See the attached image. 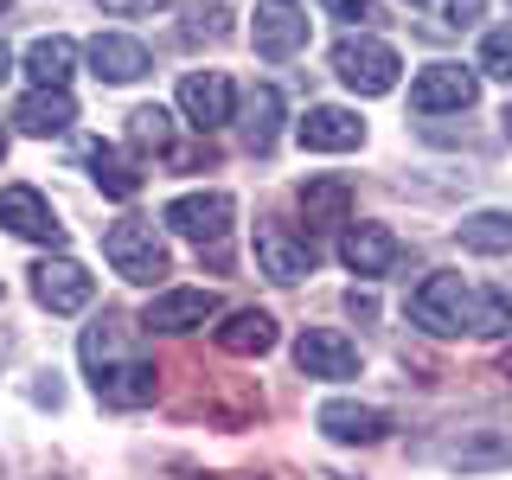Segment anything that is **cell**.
I'll list each match as a JSON object with an SVG mask.
<instances>
[{
  "label": "cell",
  "instance_id": "obj_5",
  "mask_svg": "<svg viewBox=\"0 0 512 480\" xmlns=\"http://www.w3.org/2000/svg\"><path fill=\"white\" fill-rule=\"evenodd\" d=\"M96 295V276L84 263H71V256H45L39 269H32V301L52 314H84Z\"/></svg>",
  "mask_w": 512,
  "mask_h": 480
},
{
  "label": "cell",
  "instance_id": "obj_11",
  "mask_svg": "<svg viewBox=\"0 0 512 480\" xmlns=\"http://www.w3.org/2000/svg\"><path fill=\"white\" fill-rule=\"evenodd\" d=\"M295 365L308 378H359V346H352L346 333H333V327H308L295 340Z\"/></svg>",
  "mask_w": 512,
  "mask_h": 480
},
{
  "label": "cell",
  "instance_id": "obj_29",
  "mask_svg": "<svg viewBox=\"0 0 512 480\" xmlns=\"http://www.w3.org/2000/svg\"><path fill=\"white\" fill-rule=\"evenodd\" d=\"M333 20H372V0H327Z\"/></svg>",
  "mask_w": 512,
  "mask_h": 480
},
{
  "label": "cell",
  "instance_id": "obj_36",
  "mask_svg": "<svg viewBox=\"0 0 512 480\" xmlns=\"http://www.w3.org/2000/svg\"><path fill=\"white\" fill-rule=\"evenodd\" d=\"M410 7H429V0H410Z\"/></svg>",
  "mask_w": 512,
  "mask_h": 480
},
{
  "label": "cell",
  "instance_id": "obj_14",
  "mask_svg": "<svg viewBox=\"0 0 512 480\" xmlns=\"http://www.w3.org/2000/svg\"><path fill=\"white\" fill-rule=\"evenodd\" d=\"M295 135H301V148H314V154H352L365 141V122L352 116V109H340V103H314Z\"/></svg>",
  "mask_w": 512,
  "mask_h": 480
},
{
  "label": "cell",
  "instance_id": "obj_23",
  "mask_svg": "<svg viewBox=\"0 0 512 480\" xmlns=\"http://www.w3.org/2000/svg\"><path fill=\"white\" fill-rule=\"evenodd\" d=\"M90 180L103 186L109 199H135V192H141L135 160H128L122 148H109V141H96V148H90Z\"/></svg>",
  "mask_w": 512,
  "mask_h": 480
},
{
  "label": "cell",
  "instance_id": "obj_24",
  "mask_svg": "<svg viewBox=\"0 0 512 480\" xmlns=\"http://www.w3.org/2000/svg\"><path fill=\"white\" fill-rule=\"evenodd\" d=\"M461 250L512 256V212H468V218H461Z\"/></svg>",
  "mask_w": 512,
  "mask_h": 480
},
{
  "label": "cell",
  "instance_id": "obj_32",
  "mask_svg": "<svg viewBox=\"0 0 512 480\" xmlns=\"http://www.w3.org/2000/svg\"><path fill=\"white\" fill-rule=\"evenodd\" d=\"M500 372H506V378H512V346H506V359H500Z\"/></svg>",
  "mask_w": 512,
  "mask_h": 480
},
{
  "label": "cell",
  "instance_id": "obj_4",
  "mask_svg": "<svg viewBox=\"0 0 512 480\" xmlns=\"http://www.w3.org/2000/svg\"><path fill=\"white\" fill-rule=\"evenodd\" d=\"M333 71H340V84L359 90V96H391L404 64H397V52L384 39H372V32H346V39L333 45Z\"/></svg>",
  "mask_w": 512,
  "mask_h": 480
},
{
  "label": "cell",
  "instance_id": "obj_17",
  "mask_svg": "<svg viewBox=\"0 0 512 480\" xmlns=\"http://www.w3.org/2000/svg\"><path fill=\"white\" fill-rule=\"evenodd\" d=\"M90 71L103 77V84H135V77H148V45L128 39V32H96L90 39Z\"/></svg>",
  "mask_w": 512,
  "mask_h": 480
},
{
  "label": "cell",
  "instance_id": "obj_27",
  "mask_svg": "<svg viewBox=\"0 0 512 480\" xmlns=\"http://www.w3.org/2000/svg\"><path fill=\"white\" fill-rule=\"evenodd\" d=\"M480 7H487V0H442V20H448V26H474Z\"/></svg>",
  "mask_w": 512,
  "mask_h": 480
},
{
  "label": "cell",
  "instance_id": "obj_18",
  "mask_svg": "<svg viewBox=\"0 0 512 480\" xmlns=\"http://www.w3.org/2000/svg\"><path fill=\"white\" fill-rule=\"evenodd\" d=\"M295 199H301L308 231H333V224H346V212H352V180H340V173H308Z\"/></svg>",
  "mask_w": 512,
  "mask_h": 480
},
{
  "label": "cell",
  "instance_id": "obj_12",
  "mask_svg": "<svg viewBox=\"0 0 512 480\" xmlns=\"http://www.w3.org/2000/svg\"><path fill=\"white\" fill-rule=\"evenodd\" d=\"M250 39H256V58L282 64V58H295L301 45H308V20H301V13L288 7V0H263V7H256Z\"/></svg>",
  "mask_w": 512,
  "mask_h": 480
},
{
  "label": "cell",
  "instance_id": "obj_35",
  "mask_svg": "<svg viewBox=\"0 0 512 480\" xmlns=\"http://www.w3.org/2000/svg\"><path fill=\"white\" fill-rule=\"evenodd\" d=\"M7 7H13V0H0V20H7Z\"/></svg>",
  "mask_w": 512,
  "mask_h": 480
},
{
  "label": "cell",
  "instance_id": "obj_1",
  "mask_svg": "<svg viewBox=\"0 0 512 480\" xmlns=\"http://www.w3.org/2000/svg\"><path fill=\"white\" fill-rule=\"evenodd\" d=\"M410 320L423 333H512V301L493 288H468L461 276H423L410 288Z\"/></svg>",
  "mask_w": 512,
  "mask_h": 480
},
{
  "label": "cell",
  "instance_id": "obj_25",
  "mask_svg": "<svg viewBox=\"0 0 512 480\" xmlns=\"http://www.w3.org/2000/svg\"><path fill=\"white\" fill-rule=\"evenodd\" d=\"M128 141L135 148H154V154H167L173 148V116L160 103H141V109H128Z\"/></svg>",
  "mask_w": 512,
  "mask_h": 480
},
{
  "label": "cell",
  "instance_id": "obj_2",
  "mask_svg": "<svg viewBox=\"0 0 512 480\" xmlns=\"http://www.w3.org/2000/svg\"><path fill=\"white\" fill-rule=\"evenodd\" d=\"M103 256H109V269H116L122 282H160L173 269V256L167 244H160V231H154V218H122V224H109L103 231Z\"/></svg>",
  "mask_w": 512,
  "mask_h": 480
},
{
  "label": "cell",
  "instance_id": "obj_21",
  "mask_svg": "<svg viewBox=\"0 0 512 480\" xmlns=\"http://www.w3.org/2000/svg\"><path fill=\"white\" fill-rule=\"evenodd\" d=\"M26 71H32V90H64L71 84V71H77V45L71 39H32L26 45Z\"/></svg>",
  "mask_w": 512,
  "mask_h": 480
},
{
  "label": "cell",
  "instance_id": "obj_30",
  "mask_svg": "<svg viewBox=\"0 0 512 480\" xmlns=\"http://www.w3.org/2000/svg\"><path fill=\"white\" fill-rule=\"evenodd\" d=\"M148 7H160V0H103V13H148Z\"/></svg>",
  "mask_w": 512,
  "mask_h": 480
},
{
  "label": "cell",
  "instance_id": "obj_31",
  "mask_svg": "<svg viewBox=\"0 0 512 480\" xmlns=\"http://www.w3.org/2000/svg\"><path fill=\"white\" fill-rule=\"evenodd\" d=\"M13 71V58H7V45H0V77H7Z\"/></svg>",
  "mask_w": 512,
  "mask_h": 480
},
{
  "label": "cell",
  "instance_id": "obj_26",
  "mask_svg": "<svg viewBox=\"0 0 512 480\" xmlns=\"http://www.w3.org/2000/svg\"><path fill=\"white\" fill-rule=\"evenodd\" d=\"M480 71L500 77V84H512V26H500V32L480 39Z\"/></svg>",
  "mask_w": 512,
  "mask_h": 480
},
{
  "label": "cell",
  "instance_id": "obj_37",
  "mask_svg": "<svg viewBox=\"0 0 512 480\" xmlns=\"http://www.w3.org/2000/svg\"><path fill=\"white\" fill-rule=\"evenodd\" d=\"M0 352H7V346H0Z\"/></svg>",
  "mask_w": 512,
  "mask_h": 480
},
{
  "label": "cell",
  "instance_id": "obj_10",
  "mask_svg": "<svg viewBox=\"0 0 512 480\" xmlns=\"http://www.w3.org/2000/svg\"><path fill=\"white\" fill-rule=\"evenodd\" d=\"M205 320H218V295H212V288H167V295L148 301L141 333H192V327H205Z\"/></svg>",
  "mask_w": 512,
  "mask_h": 480
},
{
  "label": "cell",
  "instance_id": "obj_7",
  "mask_svg": "<svg viewBox=\"0 0 512 480\" xmlns=\"http://www.w3.org/2000/svg\"><path fill=\"white\" fill-rule=\"evenodd\" d=\"M180 116L199 128V135H212V128H224L237 116V90L224 71H186L180 77Z\"/></svg>",
  "mask_w": 512,
  "mask_h": 480
},
{
  "label": "cell",
  "instance_id": "obj_15",
  "mask_svg": "<svg viewBox=\"0 0 512 480\" xmlns=\"http://www.w3.org/2000/svg\"><path fill=\"white\" fill-rule=\"evenodd\" d=\"M397 256H404V244H397L384 224H352V231L340 237V263L352 269V276H391Z\"/></svg>",
  "mask_w": 512,
  "mask_h": 480
},
{
  "label": "cell",
  "instance_id": "obj_22",
  "mask_svg": "<svg viewBox=\"0 0 512 480\" xmlns=\"http://www.w3.org/2000/svg\"><path fill=\"white\" fill-rule=\"evenodd\" d=\"M282 135V90L276 84H256L250 103H244V148L250 154H269Z\"/></svg>",
  "mask_w": 512,
  "mask_h": 480
},
{
  "label": "cell",
  "instance_id": "obj_33",
  "mask_svg": "<svg viewBox=\"0 0 512 480\" xmlns=\"http://www.w3.org/2000/svg\"><path fill=\"white\" fill-rule=\"evenodd\" d=\"M500 122H506V135H512V103H506V116H500Z\"/></svg>",
  "mask_w": 512,
  "mask_h": 480
},
{
  "label": "cell",
  "instance_id": "obj_34",
  "mask_svg": "<svg viewBox=\"0 0 512 480\" xmlns=\"http://www.w3.org/2000/svg\"><path fill=\"white\" fill-rule=\"evenodd\" d=\"M0 160H7V128H0Z\"/></svg>",
  "mask_w": 512,
  "mask_h": 480
},
{
  "label": "cell",
  "instance_id": "obj_20",
  "mask_svg": "<svg viewBox=\"0 0 512 480\" xmlns=\"http://www.w3.org/2000/svg\"><path fill=\"white\" fill-rule=\"evenodd\" d=\"M13 122H20L26 135H64V128L77 122V103H71V90H32V96H20Z\"/></svg>",
  "mask_w": 512,
  "mask_h": 480
},
{
  "label": "cell",
  "instance_id": "obj_8",
  "mask_svg": "<svg viewBox=\"0 0 512 480\" xmlns=\"http://www.w3.org/2000/svg\"><path fill=\"white\" fill-rule=\"evenodd\" d=\"M256 269L269 282H301L314 276V244L308 231H288V224H256Z\"/></svg>",
  "mask_w": 512,
  "mask_h": 480
},
{
  "label": "cell",
  "instance_id": "obj_28",
  "mask_svg": "<svg viewBox=\"0 0 512 480\" xmlns=\"http://www.w3.org/2000/svg\"><path fill=\"white\" fill-rule=\"evenodd\" d=\"M192 20H199V26H192V39H224V32H231V26H224V20H231V13H192Z\"/></svg>",
  "mask_w": 512,
  "mask_h": 480
},
{
  "label": "cell",
  "instance_id": "obj_16",
  "mask_svg": "<svg viewBox=\"0 0 512 480\" xmlns=\"http://www.w3.org/2000/svg\"><path fill=\"white\" fill-rule=\"evenodd\" d=\"M314 423L327 429L333 442H384V436H391V416H384L378 404H352V397H333V404H320Z\"/></svg>",
  "mask_w": 512,
  "mask_h": 480
},
{
  "label": "cell",
  "instance_id": "obj_6",
  "mask_svg": "<svg viewBox=\"0 0 512 480\" xmlns=\"http://www.w3.org/2000/svg\"><path fill=\"white\" fill-rule=\"evenodd\" d=\"M474 96H480V77L474 71H461V64H429V71H416V84H410V109L416 116H448V109H474Z\"/></svg>",
  "mask_w": 512,
  "mask_h": 480
},
{
  "label": "cell",
  "instance_id": "obj_9",
  "mask_svg": "<svg viewBox=\"0 0 512 480\" xmlns=\"http://www.w3.org/2000/svg\"><path fill=\"white\" fill-rule=\"evenodd\" d=\"M90 391L103 397L109 410H141V404H154V391H160V372L148 359H109L103 372H90Z\"/></svg>",
  "mask_w": 512,
  "mask_h": 480
},
{
  "label": "cell",
  "instance_id": "obj_19",
  "mask_svg": "<svg viewBox=\"0 0 512 480\" xmlns=\"http://www.w3.org/2000/svg\"><path fill=\"white\" fill-rule=\"evenodd\" d=\"M218 346L231 352V359H263V352H276V314L237 308V314L218 327Z\"/></svg>",
  "mask_w": 512,
  "mask_h": 480
},
{
  "label": "cell",
  "instance_id": "obj_3",
  "mask_svg": "<svg viewBox=\"0 0 512 480\" xmlns=\"http://www.w3.org/2000/svg\"><path fill=\"white\" fill-rule=\"evenodd\" d=\"M231 218H237L231 192H180V199L160 212V224H167V231H180V237H192L199 250H212L218 269H224V237H231Z\"/></svg>",
  "mask_w": 512,
  "mask_h": 480
},
{
  "label": "cell",
  "instance_id": "obj_13",
  "mask_svg": "<svg viewBox=\"0 0 512 480\" xmlns=\"http://www.w3.org/2000/svg\"><path fill=\"white\" fill-rule=\"evenodd\" d=\"M0 224H7L13 237H26V244H58V237H64L58 212L45 205V192H32V186H7V192H0Z\"/></svg>",
  "mask_w": 512,
  "mask_h": 480
}]
</instances>
